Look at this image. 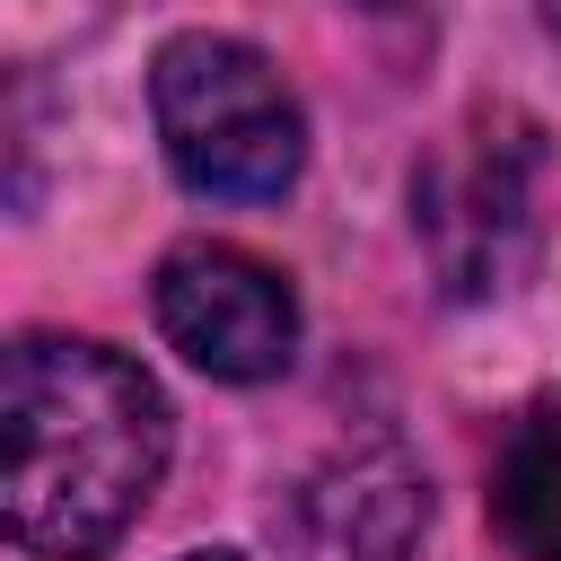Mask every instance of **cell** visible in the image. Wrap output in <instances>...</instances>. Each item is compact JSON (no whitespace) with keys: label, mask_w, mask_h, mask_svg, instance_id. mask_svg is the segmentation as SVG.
Returning <instances> with one entry per match:
<instances>
[{"label":"cell","mask_w":561,"mask_h":561,"mask_svg":"<svg viewBox=\"0 0 561 561\" xmlns=\"http://www.w3.org/2000/svg\"><path fill=\"white\" fill-rule=\"evenodd\" d=\"M491 526L517 561H561V403L508 421L491 456Z\"/></svg>","instance_id":"cell-6"},{"label":"cell","mask_w":561,"mask_h":561,"mask_svg":"<svg viewBox=\"0 0 561 561\" xmlns=\"http://www.w3.org/2000/svg\"><path fill=\"white\" fill-rule=\"evenodd\" d=\"M430 517V491L421 473L394 456V447H368V456H342L324 465L298 508H289V561H403V543L421 535Z\"/></svg>","instance_id":"cell-5"},{"label":"cell","mask_w":561,"mask_h":561,"mask_svg":"<svg viewBox=\"0 0 561 561\" xmlns=\"http://www.w3.org/2000/svg\"><path fill=\"white\" fill-rule=\"evenodd\" d=\"M158 149L202 202H280L307 167V123L289 79L245 35H175L149 70Z\"/></svg>","instance_id":"cell-2"},{"label":"cell","mask_w":561,"mask_h":561,"mask_svg":"<svg viewBox=\"0 0 561 561\" xmlns=\"http://www.w3.org/2000/svg\"><path fill=\"white\" fill-rule=\"evenodd\" d=\"M167 473V394L88 333H18L0 359V517L44 561H96Z\"/></svg>","instance_id":"cell-1"},{"label":"cell","mask_w":561,"mask_h":561,"mask_svg":"<svg viewBox=\"0 0 561 561\" xmlns=\"http://www.w3.org/2000/svg\"><path fill=\"white\" fill-rule=\"evenodd\" d=\"M543 193V131L526 114H473L447 149L412 175V228L447 280V298H491L535 245Z\"/></svg>","instance_id":"cell-3"},{"label":"cell","mask_w":561,"mask_h":561,"mask_svg":"<svg viewBox=\"0 0 561 561\" xmlns=\"http://www.w3.org/2000/svg\"><path fill=\"white\" fill-rule=\"evenodd\" d=\"M158 333L228 386H263L298 351V298L289 280L245 245H175L158 263Z\"/></svg>","instance_id":"cell-4"},{"label":"cell","mask_w":561,"mask_h":561,"mask_svg":"<svg viewBox=\"0 0 561 561\" xmlns=\"http://www.w3.org/2000/svg\"><path fill=\"white\" fill-rule=\"evenodd\" d=\"M543 18H552V35H561V0H543Z\"/></svg>","instance_id":"cell-8"},{"label":"cell","mask_w":561,"mask_h":561,"mask_svg":"<svg viewBox=\"0 0 561 561\" xmlns=\"http://www.w3.org/2000/svg\"><path fill=\"white\" fill-rule=\"evenodd\" d=\"M184 561H245V552H184Z\"/></svg>","instance_id":"cell-7"}]
</instances>
